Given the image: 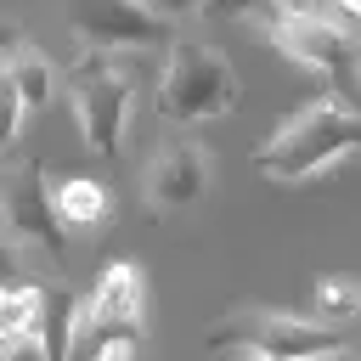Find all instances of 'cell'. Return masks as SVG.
<instances>
[{"mask_svg":"<svg viewBox=\"0 0 361 361\" xmlns=\"http://www.w3.org/2000/svg\"><path fill=\"white\" fill-rule=\"evenodd\" d=\"M350 152H361V113L338 90H327L310 107H299L271 141L254 147V169L271 180H310Z\"/></svg>","mask_w":361,"mask_h":361,"instance_id":"obj_1","label":"cell"},{"mask_svg":"<svg viewBox=\"0 0 361 361\" xmlns=\"http://www.w3.org/2000/svg\"><path fill=\"white\" fill-rule=\"evenodd\" d=\"M203 344L254 355V361H322V355L344 350V333L316 316H299V310H237L220 327H209Z\"/></svg>","mask_w":361,"mask_h":361,"instance_id":"obj_2","label":"cell"},{"mask_svg":"<svg viewBox=\"0 0 361 361\" xmlns=\"http://www.w3.org/2000/svg\"><path fill=\"white\" fill-rule=\"evenodd\" d=\"M231 107H237V68L197 39H175L158 79V113L169 124H203L226 118Z\"/></svg>","mask_w":361,"mask_h":361,"instance_id":"obj_3","label":"cell"},{"mask_svg":"<svg viewBox=\"0 0 361 361\" xmlns=\"http://www.w3.org/2000/svg\"><path fill=\"white\" fill-rule=\"evenodd\" d=\"M68 102H73V118H79V135L85 147L113 164L124 152V118H130V102H135V85L124 68H113L102 51H85L68 73Z\"/></svg>","mask_w":361,"mask_h":361,"instance_id":"obj_4","label":"cell"},{"mask_svg":"<svg viewBox=\"0 0 361 361\" xmlns=\"http://www.w3.org/2000/svg\"><path fill=\"white\" fill-rule=\"evenodd\" d=\"M0 214H6V248H39L51 254L56 265L68 259V226L56 214V197H51V180H45V164L39 158H17L0 180Z\"/></svg>","mask_w":361,"mask_h":361,"instance_id":"obj_5","label":"cell"},{"mask_svg":"<svg viewBox=\"0 0 361 361\" xmlns=\"http://www.w3.org/2000/svg\"><path fill=\"white\" fill-rule=\"evenodd\" d=\"M68 28L90 51H158L175 45V28L147 0H68Z\"/></svg>","mask_w":361,"mask_h":361,"instance_id":"obj_6","label":"cell"},{"mask_svg":"<svg viewBox=\"0 0 361 361\" xmlns=\"http://www.w3.org/2000/svg\"><path fill=\"white\" fill-rule=\"evenodd\" d=\"M271 39L282 45V56H293V62L316 68V73H322V79H327L338 96L355 85V68H361V39H355L344 23L299 11V17H288V23H282Z\"/></svg>","mask_w":361,"mask_h":361,"instance_id":"obj_7","label":"cell"},{"mask_svg":"<svg viewBox=\"0 0 361 361\" xmlns=\"http://www.w3.org/2000/svg\"><path fill=\"white\" fill-rule=\"evenodd\" d=\"M203 186H209V152H203L197 141H186V135H169V141L147 158V169H141L147 209H158V214L192 209V203L203 197Z\"/></svg>","mask_w":361,"mask_h":361,"instance_id":"obj_8","label":"cell"},{"mask_svg":"<svg viewBox=\"0 0 361 361\" xmlns=\"http://www.w3.org/2000/svg\"><path fill=\"white\" fill-rule=\"evenodd\" d=\"M85 316L96 322H113V327H147V288H141V265L130 259H113L102 271V282L85 293Z\"/></svg>","mask_w":361,"mask_h":361,"instance_id":"obj_9","label":"cell"},{"mask_svg":"<svg viewBox=\"0 0 361 361\" xmlns=\"http://www.w3.org/2000/svg\"><path fill=\"white\" fill-rule=\"evenodd\" d=\"M51 197H56V214H62L68 231H102L107 214H113V192L96 175H56Z\"/></svg>","mask_w":361,"mask_h":361,"instance_id":"obj_10","label":"cell"},{"mask_svg":"<svg viewBox=\"0 0 361 361\" xmlns=\"http://www.w3.org/2000/svg\"><path fill=\"white\" fill-rule=\"evenodd\" d=\"M6 39H11V45H6V85H11L28 107H45V102L56 96V68H51L34 45H23V34H17V28H11Z\"/></svg>","mask_w":361,"mask_h":361,"instance_id":"obj_11","label":"cell"},{"mask_svg":"<svg viewBox=\"0 0 361 361\" xmlns=\"http://www.w3.org/2000/svg\"><path fill=\"white\" fill-rule=\"evenodd\" d=\"M79 293L68 282H51L45 288V316H39V338L51 350V361H68L73 355V333H79Z\"/></svg>","mask_w":361,"mask_h":361,"instance_id":"obj_12","label":"cell"},{"mask_svg":"<svg viewBox=\"0 0 361 361\" xmlns=\"http://www.w3.org/2000/svg\"><path fill=\"white\" fill-rule=\"evenodd\" d=\"M39 316H45V282H11L0 299V333L28 338V333H39Z\"/></svg>","mask_w":361,"mask_h":361,"instance_id":"obj_13","label":"cell"},{"mask_svg":"<svg viewBox=\"0 0 361 361\" xmlns=\"http://www.w3.org/2000/svg\"><path fill=\"white\" fill-rule=\"evenodd\" d=\"M361 310V288L355 282H344V276H327V282H316V322H344V316H355Z\"/></svg>","mask_w":361,"mask_h":361,"instance_id":"obj_14","label":"cell"},{"mask_svg":"<svg viewBox=\"0 0 361 361\" xmlns=\"http://www.w3.org/2000/svg\"><path fill=\"white\" fill-rule=\"evenodd\" d=\"M0 361H51V350H45L39 333H28V338H6L0 344Z\"/></svg>","mask_w":361,"mask_h":361,"instance_id":"obj_15","label":"cell"},{"mask_svg":"<svg viewBox=\"0 0 361 361\" xmlns=\"http://www.w3.org/2000/svg\"><path fill=\"white\" fill-rule=\"evenodd\" d=\"M0 102H6V147H11V141L23 135V118H28V102H23V96H17V90L6 85V79H0Z\"/></svg>","mask_w":361,"mask_h":361,"instance_id":"obj_16","label":"cell"},{"mask_svg":"<svg viewBox=\"0 0 361 361\" xmlns=\"http://www.w3.org/2000/svg\"><path fill=\"white\" fill-rule=\"evenodd\" d=\"M164 23H175V17H192V11H209V0H147Z\"/></svg>","mask_w":361,"mask_h":361,"instance_id":"obj_17","label":"cell"},{"mask_svg":"<svg viewBox=\"0 0 361 361\" xmlns=\"http://www.w3.org/2000/svg\"><path fill=\"white\" fill-rule=\"evenodd\" d=\"M327 17H333V23H344V28H355V23H361V0H338Z\"/></svg>","mask_w":361,"mask_h":361,"instance_id":"obj_18","label":"cell"},{"mask_svg":"<svg viewBox=\"0 0 361 361\" xmlns=\"http://www.w3.org/2000/svg\"><path fill=\"white\" fill-rule=\"evenodd\" d=\"M355 85H361V68H355Z\"/></svg>","mask_w":361,"mask_h":361,"instance_id":"obj_19","label":"cell"},{"mask_svg":"<svg viewBox=\"0 0 361 361\" xmlns=\"http://www.w3.org/2000/svg\"><path fill=\"white\" fill-rule=\"evenodd\" d=\"M243 361H254V355H243Z\"/></svg>","mask_w":361,"mask_h":361,"instance_id":"obj_20","label":"cell"}]
</instances>
